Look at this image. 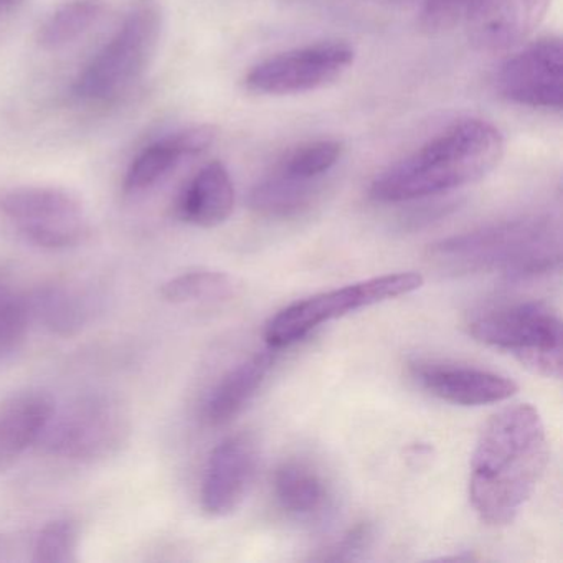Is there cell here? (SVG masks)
<instances>
[{"label": "cell", "mask_w": 563, "mask_h": 563, "mask_svg": "<svg viewBox=\"0 0 563 563\" xmlns=\"http://www.w3.org/2000/svg\"><path fill=\"white\" fill-rule=\"evenodd\" d=\"M545 424L530 404L503 408L481 431L471 456L470 499L487 526L514 522L545 473Z\"/></svg>", "instance_id": "cell-1"}, {"label": "cell", "mask_w": 563, "mask_h": 563, "mask_svg": "<svg viewBox=\"0 0 563 563\" xmlns=\"http://www.w3.org/2000/svg\"><path fill=\"white\" fill-rule=\"evenodd\" d=\"M506 141L493 124L463 120L382 170L368 187L380 203L430 199L489 176L504 157Z\"/></svg>", "instance_id": "cell-2"}, {"label": "cell", "mask_w": 563, "mask_h": 563, "mask_svg": "<svg viewBox=\"0 0 563 563\" xmlns=\"http://www.w3.org/2000/svg\"><path fill=\"white\" fill-rule=\"evenodd\" d=\"M428 256L448 275L500 273L510 282H522L559 268L562 239L552 217L526 216L441 240Z\"/></svg>", "instance_id": "cell-3"}, {"label": "cell", "mask_w": 563, "mask_h": 563, "mask_svg": "<svg viewBox=\"0 0 563 563\" xmlns=\"http://www.w3.org/2000/svg\"><path fill=\"white\" fill-rule=\"evenodd\" d=\"M131 434L133 418L128 405L108 391H90L55 407L37 444L60 460L91 464L118 456Z\"/></svg>", "instance_id": "cell-4"}, {"label": "cell", "mask_w": 563, "mask_h": 563, "mask_svg": "<svg viewBox=\"0 0 563 563\" xmlns=\"http://www.w3.org/2000/svg\"><path fill=\"white\" fill-rule=\"evenodd\" d=\"M161 31L163 12L157 0H137L113 37L78 75L75 97L104 103L133 87L156 54Z\"/></svg>", "instance_id": "cell-5"}, {"label": "cell", "mask_w": 563, "mask_h": 563, "mask_svg": "<svg viewBox=\"0 0 563 563\" xmlns=\"http://www.w3.org/2000/svg\"><path fill=\"white\" fill-rule=\"evenodd\" d=\"M467 332L481 344L512 354L547 378L562 377V321L543 301H522L479 312Z\"/></svg>", "instance_id": "cell-6"}, {"label": "cell", "mask_w": 563, "mask_h": 563, "mask_svg": "<svg viewBox=\"0 0 563 563\" xmlns=\"http://www.w3.org/2000/svg\"><path fill=\"white\" fill-rule=\"evenodd\" d=\"M421 286L423 276L418 273H390L299 299L269 319L265 328L266 344L276 351L289 347L325 322L410 295Z\"/></svg>", "instance_id": "cell-7"}, {"label": "cell", "mask_w": 563, "mask_h": 563, "mask_svg": "<svg viewBox=\"0 0 563 563\" xmlns=\"http://www.w3.org/2000/svg\"><path fill=\"white\" fill-rule=\"evenodd\" d=\"M0 217L24 242L65 252L90 236V217L81 200L60 187L24 186L0 194Z\"/></svg>", "instance_id": "cell-8"}, {"label": "cell", "mask_w": 563, "mask_h": 563, "mask_svg": "<svg viewBox=\"0 0 563 563\" xmlns=\"http://www.w3.org/2000/svg\"><path fill=\"white\" fill-rule=\"evenodd\" d=\"M354 60V47L347 42H316L253 65L243 77V87L262 97L309 93L338 81Z\"/></svg>", "instance_id": "cell-9"}, {"label": "cell", "mask_w": 563, "mask_h": 563, "mask_svg": "<svg viewBox=\"0 0 563 563\" xmlns=\"http://www.w3.org/2000/svg\"><path fill=\"white\" fill-rule=\"evenodd\" d=\"M494 87L503 100L517 107L562 110V41L542 37L507 57L497 68Z\"/></svg>", "instance_id": "cell-10"}, {"label": "cell", "mask_w": 563, "mask_h": 563, "mask_svg": "<svg viewBox=\"0 0 563 563\" xmlns=\"http://www.w3.org/2000/svg\"><path fill=\"white\" fill-rule=\"evenodd\" d=\"M258 441L250 433L232 434L220 441L203 470L200 507L210 517L235 512L255 479L258 470Z\"/></svg>", "instance_id": "cell-11"}, {"label": "cell", "mask_w": 563, "mask_h": 563, "mask_svg": "<svg viewBox=\"0 0 563 563\" xmlns=\"http://www.w3.org/2000/svg\"><path fill=\"white\" fill-rule=\"evenodd\" d=\"M408 371L424 391L460 407L500 404L519 391L512 378L470 365L417 358Z\"/></svg>", "instance_id": "cell-12"}, {"label": "cell", "mask_w": 563, "mask_h": 563, "mask_svg": "<svg viewBox=\"0 0 563 563\" xmlns=\"http://www.w3.org/2000/svg\"><path fill=\"white\" fill-rule=\"evenodd\" d=\"M216 128L209 124L186 128L144 147L128 167L123 179L126 196H140L163 183L186 157L206 153L216 141Z\"/></svg>", "instance_id": "cell-13"}, {"label": "cell", "mask_w": 563, "mask_h": 563, "mask_svg": "<svg viewBox=\"0 0 563 563\" xmlns=\"http://www.w3.org/2000/svg\"><path fill=\"white\" fill-rule=\"evenodd\" d=\"M552 0H486L467 25L477 48L503 52L526 42L542 24Z\"/></svg>", "instance_id": "cell-14"}, {"label": "cell", "mask_w": 563, "mask_h": 563, "mask_svg": "<svg viewBox=\"0 0 563 563\" xmlns=\"http://www.w3.org/2000/svg\"><path fill=\"white\" fill-rule=\"evenodd\" d=\"M55 404L41 390H24L0 400V473L11 470L41 440Z\"/></svg>", "instance_id": "cell-15"}, {"label": "cell", "mask_w": 563, "mask_h": 563, "mask_svg": "<svg viewBox=\"0 0 563 563\" xmlns=\"http://www.w3.org/2000/svg\"><path fill=\"white\" fill-rule=\"evenodd\" d=\"M235 209V186L229 169L219 161L206 164L186 184L176 203L184 223L213 229L222 225Z\"/></svg>", "instance_id": "cell-16"}, {"label": "cell", "mask_w": 563, "mask_h": 563, "mask_svg": "<svg viewBox=\"0 0 563 563\" xmlns=\"http://www.w3.org/2000/svg\"><path fill=\"white\" fill-rule=\"evenodd\" d=\"M276 362V349L258 352L230 368L207 395L202 420L209 427H223L239 417L258 394Z\"/></svg>", "instance_id": "cell-17"}, {"label": "cell", "mask_w": 563, "mask_h": 563, "mask_svg": "<svg viewBox=\"0 0 563 563\" xmlns=\"http://www.w3.org/2000/svg\"><path fill=\"white\" fill-rule=\"evenodd\" d=\"M273 496L283 512L298 520L321 516L331 499L324 474L302 457H289L276 467Z\"/></svg>", "instance_id": "cell-18"}, {"label": "cell", "mask_w": 563, "mask_h": 563, "mask_svg": "<svg viewBox=\"0 0 563 563\" xmlns=\"http://www.w3.org/2000/svg\"><path fill=\"white\" fill-rule=\"evenodd\" d=\"M27 299L31 319L62 339L77 338L90 324L93 308L81 289L67 283L38 286Z\"/></svg>", "instance_id": "cell-19"}, {"label": "cell", "mask_w": 563, "mask_h": 563, "mask_svg": "<svg viewBox=\"0 0 563 563\" xmlns=\"http://www.w3.org/2000/svg\"><path fill=\"white\" fill-rule=\"evenodd\" d=\"M322 189L324 183L295 179L273 169L250 190L249 206L268 219H291L312 207Z\"/></svg>", "instance_id": "cell-20"}, {"label": "cell", "mask_w": 563, "mask_h": 563, "mask_svg": "<svg viewBox=\"0 0 563 563\" xmlns=\"http://www.w3.org/2000/svg\"><path fill=\"white\" fill-rule=\"evenodd\" d=\"M103 0H67L58 5L37 31V44L55 52L84 37L103 18Z\"/></svg>", "instance_id": "cell-21"}, {"label": "cell", "mask_w": 563, "mask_h": 563, "mask_svg": "<svg viewBox=\"0 0 563 563\" xmlns=\"http://www.w3.org/2000/svg\"><path fill=\"white\" fill-rule=\"evenodd\" d=\"M235 279L229 273L196 268L167 279L161 286L159 295L174 306L207 305L227 301L235 295Z\"/></svg>", "instance_id": "cell-22"}, {"label": "cell", "mask_w": 563, "mask_h": 563, "mask_svg": "<svg viewBox=\"0 0 563 563\" xmlns=\"http://www.w3.org/2000/svg\"><path fill=\"white\" fill-rule=\"evenodd\" d=\"M342 154H344V144L341 141H309L288 151L273 169L295 179L324 183L325 176L342 159Z\"/></svg>", "instance_id": "cell-23"}, {"label": "cell", "mask_w": 563, "mask_h": 563, "mask_svg": "<svg viewBox=\"0 0 563 563\" xmlns=\"http://www.w3.org/2000/svg\"><path fill=\"white\" fill-rule=\"evenodd\" d=\"M80 527L74 519L60 517L38 530L32 543V562L75 563L80 560Z\"/></svg>", "instance_id": "cell-24"}, {"label": "cell", "mask_w": 563, "mask_h": 563, "mask_svg": "<svg viewBox=\"0 0 563 563\" xmlns=\"http://www.w3.org/2000/svg\"><path fill=\"white\" fill-rule=\"evenodd\" d=\"M486 0H421L420 27L424 34L441 35L470 25Z\"/></svg>", "instance_id": "cell-25"}, {"label": "cell", "mask_w": 563, "mask_h": 563, "mask_svg": "<svg viewBox=\"0 0 563 563\" xmlns=\"http://www.w3.org/2000/svg\"><path fill=\"white\" fill-rule=\"evenodd\" d=\"M31 321L25 296L0 282V357L19 349Z\"/></svg>", "instance_id": "cell-26"}, {"label": "cell", "mask_w": 563, "mask_h": 563, "mask_svg": "<svg viewBox=\"0 0 563 563\" xmlns=\"http://www.w3.org/2000/svg\"><path fill=\"white\" fill-rule=\"evenodd\" d=\"M372 539H374V526L371 522H365L364 520V522L355 523L354 527H351L342 536L339 542L329 547L328 552L319 556V560H325V562H349V560L358 559L368 549Z\"/></svg>", "instance_id": "cell-27"}, {"label": "cell", "mask_w": 563, "mask_h": 563, "mask_svg": "<svg viewBox=\"0 0 563 563\" xmlns=\"http://www.w3.org/2000/svg\"><path fill=\"white\" fill-rule=\"evenodd\" d=\"M25 0H0V18L11 14L15 9L21 8Z\"/></svg>", "instance_id": "cell-28"}, {"label": "cell", "mask_w": 563, "mask_h": 563, "mask_svg": "<svg viewBox=\"0 0 563 563\" xmlns=\"http://www.w3.org/2000/svg\"><path fill=\"white\" fill-rule=\"evenodd\" d=\"M12 547L5 537L0 536V562L9 560V553H11Z\"/></svg>", "instance_id": "cell-29"}, {"label": "cell", "mask_w": 563, "mask_h": 563, "mask_svg": "<svg viewBox=\"0 0 563 563\" xmlns=\"http://www.w3.org/2000/svg\"><path fill=\"white\" fill-rule=\"evenodd\" d=\"M371 2H380V4H407V2H413V0H371Z\"/></svg>", "instance_id": "cell-30"}]
</instances>
